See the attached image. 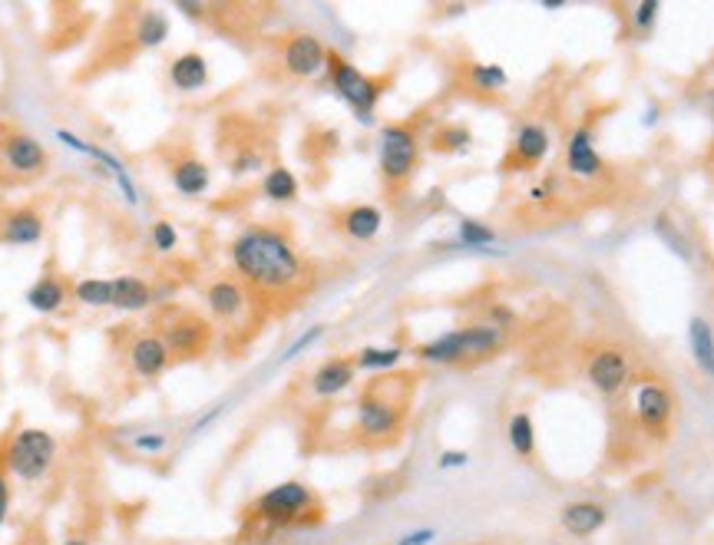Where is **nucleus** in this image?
I'll return each instance as SVG.
<instances>
[{"mask_svg": "<svg viewBox=\"0 0 714 545\" xmlns=\"http://www.w3.org/2000/svg\"><path fill=\"white\" fill-rule=\"evenodd\" d=\"M384 228V212L377 205H354L344 212V232L354 242H374Z\"/></svg>", "mask_w": 714, "mask_h": 545, "instance_id": "24", "label": "nucleus"}, {"mask_svg": "<svg viewBox=\"0 0 714 545\" xmlns=\"http://www.w3.org/2000/svg\"><path fill=\"white\" fill-rule=\"evenodd\" d=\"M169 357L172 354H169L166 341H162V334H143V337H136L133 347H129V367H133V374L143 380L159 377L162 370H166Z\"/></svg>", "mask_w": 714, "mask_h": 545, "instance_id": "16", "label": "nucleus"}, {"mask_svg": "<svg viewBox=\"0 0 714 545\" xmlns=\"http://www.w3.org/2000/svg\"><path fill=\"white\" fill-rule=\"evenodd\" d=\"M490 318H493V324H513V311L510 308H493Z\"/></svg>", "mask_w": 714, "mask_h": 545, "instance_id": "43", "label": "nucleus"}, {"mask_svg": "<svg viewBox=\"0 0 714 545\" xmlns=\"http://www.w3.org/2000/svg\"><path fill=\"white\" fill-rule=\"evenodd\" d=\"M209 324L192 318V314H182V318L169 321L166 331H162V341H166L169 354L176 357H196L209 347Z\"/></svg>", "mask_w": 714, "mask_h": 545, "instance_id": "13", "label": "nucleus"}, {"mask_svg": "<svg viewBox=\"0 0 714 545\" xmlns=\"http://www.w3.org/2000/svg\"><path fill=\"white\" fill-rule=\"evenodd\" d=\"M209 60L202 57V53L189 50V53H179L176 60L169 63V83L176 86L179 93H199L209 86Z\"/></svg>", "mask_w": 714, "mask_h": 545, "instance_id": "17", "label": "nucleus"}, {"mask_svg": "<svg viewBox=\"0 0 714 545\" xmlns=\"http://www.w3.org/2000/svg\"><path fill=\"white\" fill-rule=\"evenodd\" d=\"M0 238H4L7 245H20V248L37 245L43 238V218L34 209L7 212V218L0 222Z\"/></svg>", "mask_w": 714, "mask_h": 545, "instance_id": "21", "label": "nucleus"}, {"mask_svg": "<svg viewBox=\"0 0 714 545\" xmlns=\"http://www.w3.org/2000/svg\"><path fill=\"white\" fill-rule=\"evenodd\" d=\"M553 185H556L553 179L539 182V185H536V189H529V199H533V202H543V199H546V195H549V192H553Z\"/></svg>", "mask_w": 714, "mask_h": 545, "instance_id": "42", "label": "nucleus"}, {"mask_svg": "<svg viewBox=\"0 0 714 545\" xmlns=\"http://www.w3.org/2000/svg\"><path fill=\"white\" fill-rule=\"evenodd\" d=\"M172 291H176V285H162V288H156V304H159V301H166V298H172Z\"/></svg>", "mask_w": 714, "mask_h": 545, "instance_id": "44", "label": "nucleus"}, {"mask_svg": "<svg viewBox=\"0 0 714 545\" xmlns=\"http://www.w3.org/2000/svg\"><path fill=\"white\" fill-rule=\"evenodd\" d=\"M232 268L235 275L255 288L285 291L305 278V261L288 242L285 232L268 225H252L232 242Z\"/></svg>", "mask_w": 714, "mask_h": 545, "instance_id": "1", "label": "nucleus"}, {"mask_svg": "<svg viewBox=\"0 0 714 545\" xmlns=\"http://www.w3.org/2000/svg\"><path fill=\"white\" fill-rule=\"evenodd\" d=\"M549 149H553V136H549V129L543 123H523L513 136L510 159H513L516 169H529V166H539V162L549 156Z\"/></svg>", "mask_w": 714, "mask_h": 545, "instance_id": "14", "label": "nucleus"}, {"mask_svg": "<svg viewBox=\"0 0 714 545\" xmlns=\"http://www.w3.org/2000/svg\"><path fill=\"white\" fill-rule=\"evenodd\" d=\"M321 334H324V327H311V331H305V334H301V337H298V341H295V344H291V347H288V351H285V354H281V361H291V357H298V354H301V351H305V347L311 344V341H318V337H321Z\"/></svg>", "mask_w": 714, "mask_h": 545, "instance_id": "39", "label": "nucleus"}, {"mask_svg": "<svg viewBox=\"0 0 714 545\" xmlns=\"http://www.w3.org/2000/svg\"><path fill=\"white\" fill-rule=\"evenodd\" d=\"M506 440H510L513 453L523 456V460H529V456L536 453V423L526 410H519L510 417V423H506Z\"/></svg>", "mask_w": 714, "mask_h": 545, "instance_id": "27", "label": "nucleus"}, {"mask_svg": "<svg viewBox=\"0 0 714 545\" xmlns=\"http://www.w3.org/2000/svg\"><path fill=\"white\" fill-rule=\"evenodd\" d=\"M63 545H90V542H86L83 536H73V539H67V542H63Z\"/></svg>", "mask_w": 714, "mask_h": 545, "instance_id": "46", "label": "nucleus"}, {"mask_svg": "<svg viewBox=\"0 0 714 545\" xmlns=\"http://www.w3.org/2000/svg\"><path fill=\"white\" fill-rule=\"evenodd\" d=\"M53 463H57V440H53V433L40 427H24L10 436L4 450L7 473H14L24 483H37V479L53 470Z\"/></svg>", "mask_w": 714, "mask_h": 545, "instance_id": "3", "label": "nucleus"}, {"mask_svg": "<svg viewBox=\"0 0 714 545\" xmlns=\"http://www.w3.org/2000/svg\"><path fill=\"white\" fill-rule=\"evenodd\" d=\"M658 14H662V4H658V0H642V4L632 10V27L638 34H648V30L658 24Z\"/></svg>", "mask_w": 714, "mask_h": 545, "instance_id": "34", "label": "nucleus"}, {"mask_svg": "<svg viewBox=\"0 0 714 545\" xmlns=\"http://www.w3.org/2000/svg\"><path fill=\"white\" fill-rule=\"evenodd\" d=\"M34 545H47V542H34Z\"/></svg>", "mask_w": 714, "mask_h": 545, "instance_id": "47", "label": "nucleus"}, {"mask_svg": "<svg viewBox=\"0 0 714 545\" xmlns=\"http://www.w3.org/2000/svg\"><path fill=\"white\" fill-rule=\"evenodd\" d=\"M655 119H658V109L652 106V109H648V113L642 116V123H645V126H655Z\"/></svg>", "mask_w": 714, "mask_h": 545, "instance_id": "45", "label": "nucleus"}, {"mask_svg": "<svg viewBox=\"0 0 714 545\" xmlns=\"http://www.w3.org/2000/svg\"><path fill=\"white\" fill-rule=\"evenodd\" d=\"M70 294L83 308H113V278H80Z\"/></svg>", "mask_w": 714, "mask_h": 545, "instance_id": "28", "label": "nucleus"}, {"mask_svg": "<svg viewBox=\"0 0 714 545\" xmlns=\"http://www.w3.org/2000/svg\"><path fill=\"white\" fill-rule=\"evenodd\" d=\"M262 152H258V149H242V152H238V156L232 159V172H235V176H248V172H258V169H262Z\"/></svg>", "mask_w": 714, "mask_h": 545, "instance_id": "37", "label": "nucleus"}, {"mask_svg": "<svg viewBox=\"0 0 714 545\" xmlns=\"http://www.w3.org/2000/svg\"><path fill=\"white\" fill-rule=\"evenodd\" d=\"M467 463H470V456L463 453V450H443L440 460H437L440 470H463Z\"/></svg>", "mask_w": 714, "mask_h": 545, "instance_id": "40", "label": "nucleus"}, {"mask_svg": "<svg viewBox=\"0 0 714 545\" xmlns=\"http://www.w3.org/2000/svg\"><path fill=\"white\" fill-rule=\"evenodd\" d=\"M133 450L143 453V456H162L169 450V436L166 433H136Z\"/></svg>", "mask_w": 714, "mask_h": 545, "instance_id": "35", "label": "nucleus"}, {"mask_svg": "<svg viewBox=\"0 0 714 545\" xmlns=\"http://www.w3.org/2000/svg\"><path fill=\"white\" fill-rule=\"evenodd\" d=\"M457 242L467 248H483L496 242V232L486 222H476V218H460L457 225Z\"/></svg>", "mask_w": 714, "mask_h": 545, "instance_id": "32", "label": "nucleus"}, {"mask_svg": "<svg viewBox=\"0 0 714 545\" xmlns=\"http://www.w3.org/2000/svg\"><path fill=\"white\" fill-rule=\"evenodd\" d=\"M328 80L334 86V93H338L341 100L354 109V116L361 119V123H371L374 109H377V103H381V96L387 90V83L374 80V76H367L364 70H357L354 63L338 57V53H331L328 57Z\"/></svg>", "mask_w": 714, "mask_h": 545, "instance_id": "4", "label": "nucleus"}, {"mask_svg": "<svg viewBox=\"0 0 714 545\" xmlns=\"http://www.w3.org/2000/svg\"><path fill=\"white\" fill-rule=\"evenodd\" d=\"M417 159H420V146H417V136L410 126L391 123L377 133V166H381V176L387 182H394V185L407 182L414 176Z\"/></svg>", "mask_w": 714, "mask_h": 545, "instance_id": "5", "label": "nucleus"}, {"mask_svg": "<svg viewBox=\"0 0 714 545\" xmlns=\"http://www.w3.org/2000/svg\"><path fill=\"white\" fill-rule=\"evenodd\" d=\"M404 351L400 347H377V344H367L361 354L354 357L357 370H371V374H384V370H394L400 364Z\"/></svg>", "mask_w": 714, "mask_h": 545, "instance_id": "31", "label": "nucleus"}, {"mask_svg": "<svg viewBox=\"0 0 714 545\" xmlns=\"http://www.w3.org/2000/svg\"><path fill=\"white\" fill-rule=\"evenodd\" d=\"M434 539H437V529L420 526V529H410V532H404V536L397 539V545H430Z\"/></svg>", "mask_w": 714, "mask_h": 545, "instance_id": "38", "label": "nucleus"}, {"mask_svg": "<svg viewBox=\"0 0 714 545\" xmlns=\"http://www.w3.org/2000/svg\"><path fill=\"white\" fill-rule=\"evenodd\" d=\"M149 242H153L156 252L172 255L179 248V228L166 222V218H162V222H153V228H149Z\"/></svg>", "mask_w": 714, "mask_h": 545, "instance_id": "33", "label": "nucleus"}, {"mask_svg": "<svg viewBox=\"0 0 714 545\" xmlns=\"http://www.w3.org/2000/svg\"><path fill=\"white\" fill-rule=\"evenodd\" d=\"M566 172L579 182H592L605 172V159H602L599 146H595L592 126L572 129V136L566 143Z\"/></svg>", "mask_w": 714, "mask_h": 545, "instance_id": "11", "label": "nucleus"}, {"mask_svg": "<svg viewBox=\"0 0 714 545\" xmlns=\"http://www.w3.org/2000/svg\"><path fill=\"white\" fill-rule=\"evenodd\" d=\"M404 423V413L394 400H384L377 390H367V394L357 400V430H361L367 440H387L394 436Z\"/></svg>", "mask_w": 714, "mask_h": 545, "instance_id": "8", "label": "nucleus"}, {"mask_svg": "<svg viewBox=\"0 0 714 545\" xmlns=\"http://www.w3.org/2000/svg\"><path fill=\"white\" fill-rule=\"evenodd\" d=\"M586 377L599 394L615 397V394H622L625 384H629L632 367H629V361H625L622 351H615V347H599V351L589 357Z\"/></svg>", "mask_w": 714, "mask_h": 545, "instance_id": "9", "label": "nucleus"}, {"mask_svg": "<svg viewBox=\"0 0 714 545\" xmlns=\"http://www.w3.org/2000/svg\"><path fill=\"white\" fill-rule=\"evenodd\" d=\"M467 80L476 93H500L510 86V73H506L500 63H470Z\"/></svg>", "mask_w": 714, "mask_h": 545, "instance_id": "29", "label": "nucleus"}, {"mask_svg": "<svg viewBox=\"0 0 714 545\" xmlns=\"http://www.w3.org/2000/svg\"><path fill=\"white\" fill-rule=\"evenodd\" d=\"M67 294H70L67 285H63L57 275H43L27 288V304L37 314H57L63 308V301H67Z\"/></svg>", "mask_w": 714, "mask_h": 545, "instance_id": "25", "label": "nucleus"}, {"mask_svg": "<svg viewBox=\"0 0 714 545\" xmlns=\"http://www.w3.org/2000/svg\"><path fill=\"white\" fill-rule=\"evenodd\" d=\"M205 304H209L212 318L235 321L238 314L245 311V288L238 285V281H232V278L212 281V285L205 288Z\"/></svg>", "mask_w": 714, "mask_h": 545, "instance_id": "20", "label": "nucleus"}, {"mask_svg": "<svg viewBox=\"0 0 714 545\" xmlns=\"http://www.w3.org/2000/svg\"><path fill=\"white\" fill-rule=\"evenodd\" d=\"M503 331L496 324H470L457 327V331H447L434 337V341H424L417 347V357L427 364H463L473 361V357H486L493 351H500Z\"/></svg>", "mask_w": 714, "mask_h": 545, "instance_id": "2", "label": "nucleus"}, {"mask_svg": "<svg viewBox=\"0 0 714 545\" xmlns=\"http://www.w3.org/2000/svg\"><path fill=\"white\" fill-rule=\"evenodd\" d=\"M672 390L658 380H645V384L635 387V417L642 423L645 433L652 436H665L668 433V423H672Z\"/></svg>", "mask_w": 714, "mask_h": 545, "instance_id": "7", "label": "nucleus"}, {"mask_svg": "<svg viewBox=\"0 0 714 545\" xmlns=\"http://www.w3.org/2000/svg\"><path fill=\"white\" fill-rule=\"evenodd\" d=\"M357 377V364L351 357H331V361H324L315 377H311V390H315V397H338L344 394Z\"/></svg>", "mask_w": 714, "mask_h": 545, "instance_id": "18", "label": "nucleus"}, {"mask_svg": "<svg viewBox=\"0 0 714 545\" xmlns=\"http://www.w3.org/2000/svg\"><path fill=\"white\" fill-rule=\"evenodd\" d=\"M136 40L143 50H156L162 43L169 40V20L166 14H159V10H146L143 17H139L136 24Z\"/></svg>", "mask_w": 714, "mask_h": 545, "instance_id": "30", "label": "nucleus"}, {"mask_svg": "<svg viewBox=\"0 0 714 545\" xmlns=\"http://www.w3.org/2000/svg\"><path fill=\"white\" fill-rule=\"evenodd\" d=\"M156 304V288L149 281L136 278V275H123L113 278V308L126 311V314H139L149 311Z\"/></svg>", "mask_w": 714, "mask_h": 545, "instance_id": "19", "label": "nucleus"}, {"mask_svg": "<svg viewBox=\"0 0 714 545\" xmlns=\"http://www.w3.org/2000/svg\"><path fill=\"white\" fill-rule=\"evenodd\" d=\"M688 351L701 374L714 377V327L701 314L688 321Z\"/></svg>", "mask_w": 714, "mask_h": 545, "instance_id": "23", "label": "nucleus"}, {"mask_svg": "<svg viewBox=\"0 0 714 545\" xmlns=\"http://www.w3.org/2000/svg\"><path fill=\"white\" fill-rule=\"evenodd\" d=\"M10 516V479H7V466H0V529Z\"/></svg>", "mask_w": 714, "mask_h": 545, "instance_id": "41", "label": "nucleus"}, {"mask_svg": "<svg viewBox=\"0 0 714 545\" xmlns=\"http://www.w3.org/2000/svg\"><path fill=\"white\" fill-rule=\"evenodd\" d=\"M298 176L291 169L285 166H275V169H268L265 172V179H262V195L268 202H278V205H285V202H295L298 199Z\"/></svg>", "mask_w": 714, "mask_h": 545, "instance_id": "26", "label": "nucleus"}, {"mask_svg": "<svg viewBox=\"0 0 714 545\" xmlns=\"http://www.w3.org/2000/svg\"><path fill=\"white\" fill-rule=\"evenodd\" d=\"M331 50L315 34H295L285 50H281V60H285V70L298 80H308V76H318L324 67H328Z\"/></svg>", "mask_w": 714, "mask_h": 545, "instance_id": "12", "label": "nucleus"}, {"mask_svg": "<svg viewBox=\"0 0 714 545\" xmlns=\"http://www.w3.org/2000/svg\"><path fill=\"white\" fill-rule=\"evenodd\" d=\"M0 166L7 172H14L20 179L40 176L47 169V149L40 146V139L27 133H10L0 146Z\"/></svg>", "mask_w": 714, "mask_h": 545, "instance_id": "10", "label": "nucleus"}, {"mask_svg": "<svg viewBox=\"0 0 714 545\" xmlns=\"http://www.w3.org/2000/svg\"><path fill=\"white\" fill-rule=\"evenodd\" d=\"M470 143H473V136L467 126H447L440 136V146L447 152H463V149H470Z\"/></svg>", "mask_w": 714, "mask_h": 545, "instance_id": "36", "label": "nucleus"}, {"mask_svg": "<svg viewBox=\"0 0 714 545\" xmlns=\"http://www.w3.org/2000/svg\"><path fill=\"white\" fill-rule=\"evenodd\" d=\"M172 189L179 195H186V199H196V195H205L212 189V172L205 166L202 159H179L176 166H172Z\"/></svg>", "mask_w": 714, "mask_h": 545, "instance_id": "22", "label": "nucleus"}, {"mask_svg": "<svg viewBox=\"0 0 714 545\" xmlns=\"http://www.w3.org/2000/svg\"><path fill=\"white\" fill-rule=\"evenodd\" d=\"M311 509H315V493H311L305 483H298V479L278 483L255 499L258 519L272 522V526H291V522H298L301 516H308Z\"/></svg>", "mask_w": 714, "mask_h": 545, "instance_id": "6", "label": "nucleus"}, {"mask_svg": "<svg viewBox=\"0 0 714 545\" xmlns=\"http://www.w3.org/2000/svg\"><path fill=\"white\" fill-rule=\"evenodd\" d=\"M605 522H609V512H605V506L592 503V499H576V503H569L559 512V526L572 539H592L595 532L605 529Z\"/></svg>", "mask_w": 714, "mask_h": 545, "instance_id": "15", "label": "nucleus"}]
</instances>
